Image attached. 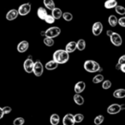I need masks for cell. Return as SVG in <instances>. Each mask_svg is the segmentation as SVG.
Returning a JSON list of instances; mask_svg holds the SVG:
<instances>
[{"label":"cell","instance_id":"cell-1","mask_svg":"<svg viewBox=\"0 0 125 125\" xmlns=\"http://www.w3.org/2000/svg\"><path fill=\"white\" fill-rule=\"evenodd\" d=\"M52 58H53L52 60L55 61L58 65L63 64V63H66V62L70 60V54L65 50L58 49V50L54 52Z\"/></svg>","mask_w":125,"mask_h":125},{"label":"cell","instance_id":"cell-2","mask_svg":"<svg viewBox=\"0 0 125 125\" xmlns=\"http://www.w3.org/2000/svg\"><path fill=\"white\" fill-rule=\"evenodd\" d=\"M83 67L86 71L89 72V73H95V72L99 71L100 65L99 62L94 60H86L84 62Z\"/></svg>","mask_w":125,"mask_h":125},{"label":"cell","instance_id":"cell-3","mask_svg":"<svg viewBox=\"0 0 125 125\" xmlns=\"http://www.w3.org/2000/svg\"><path fill=\"white\" fill-rule=\"evenodd\" d=\"M61 33V28L58 27H52L49 28L45 31V36L47 38H52L54 39L56 37L59 36Z\"/></svg>","mask_w":125,"mask_h":125},{"label":"cell","instance_id":"cell-4","mask_svg":"<svg viewBox=\"0 0 125 125\" xmlns=\"http://www.w3.org/2000/svg\"><path fill=\"white\" fill-rule=\"evenodd\" d=\"M32 6L30 3H25V4H22L19 6L17 11H18V15L21 16H25L27 15H28L31 11Z\"/></svg>","mask_w":125,"mask_h":125},{"label":"cell","instance_id":"cell-5","mask_svg":"<svg viewBox=\"0 0 125 125\" xmlns=\"http://www.w3.org/2000/svg\"><path fill=\"white\" fill-rule=\"evenodd\" d=\"M33 73L35 76L40 77L44 73V66L41 63L40 61H36L33 63Z\"/></svg>","mask_w":125,"mask_h":125},{"label":"cell","instance_id":"cell-6","mask_svg":"<svg viewBox=\"0 0 125 125\" xmlns=\"http://www.w3.org/2000/svg\"><path fill=\"white\" fill-rule=\"evenodd\" d=\"M110 40H111V44L115 46H120L123 44V39H122L121 35L116 32L112 33V34L110 37Z\"/></svg>","mask_w":125,"mask_h":125},{"label":"cell","instance_id":"cell-7","mask_svg":"<svg viewBox=\"0 0 125 125\" xmlns=\"http://www.w3.org/2000/svg\"><path fill=\"white\" fill-rule=\"evenodd\" d=\"M33 63H34V62H33V60L32 59V57L31 56H30V57L28 56V58L23 62V68H24L25 71H26L27 73H28V74L33 73Z\"/></svg>","mask_w":125,"mask_h":125},{"label":"cell","instance_id":"cell-8","mask_svg":"<svg viewBox=\"0 0 125 125\" xmlns=\"http://www.w3.org/2000/svg\"><path fill=\"white\" fill-rule=\"evenodd\" d=\"M103 28H104V27H103V24L100 21H96V22H94L92 27L93 34H94V36H99V35H100L103 31Z\"/></svg>","mask_w":125,"mask_h":125},{"label":"cell","instance_id":"cell-9","mask_svg":"<svg viewBox=\"0 0 125 125\" xmlns=\"http://www.w3.org/2000/svg\"><path fill=\"white\" fill-rule=\"evenodd\" d=\"M121 106L118 104H111V105L108 106L107 108V112L110 115H116L121 111Z\"/></svg>","mask_w":125,"mask_h":125},{"label":"cell","instance_id":"cell-10","mask_svg":"<svg viewBox=\"0 0 125 125\" xmlns=\"http://www.w3.org/2000/svg\"><path fill=\"white\" fill-rule=\"evenodd\" d=\"M18 11L16 9H11L9 11H8L7 13H6V16H5V18L7 21H14V20H16V18L18 17Z\"/></svg>","mask_w":125,"mask_h":125},{"label":"cell","instance_id":"cell-11","mask_svg":"<svg viewBox=\"0 0 125 125\" xmlns=\"http://www.w3.org/2000/svg\"><path fill=\"white\" fill-rule=\"evenodd\" d=\"M75 123L74 115L71 113L66 114L62 118V125H75Z\"/></svg>","mask_w":125,"mask_h":125},{"label":"cell","instance_id":"cell-12","mask_svg":"<svg viewBox=\"0 0 125 125\" xmlns=\"http://www.w3.org/2000/svg\"><path fill=\"white\" fill-rule=\"evenodd\" d=\"M29 48V43L27 40H22L17 45V51L20 53H24Z\"/></svg>","mask_w":125,"mask_h":125},{"label":"cell","instance_id":"cell-13","mask_svg":"<svg viewBox=\"0 0 125 125\" xmlns=\"http://www.w3.org/2000/svg\"><path fill=\"white\" fill-rule=\"evenodd\" d=\"M86 88V83L82 81H80L77 83H75V87H74V91L76 94H80L85 90Z\"/></svg>","mask_w":125,"mask_h":125},{"label":"cell","instance_id":"cell-14","mask_svg":"<svg viewBox=\"0 0 125 125\" xmlns=\"http://www.w3.org/2000/svg\"><path fill=\"white\" fill-rule=\"evenodd\" d=\"M76 50V42L75 41H70L65 46V51L68 52L69 54L72 53Z\"/></svg>","mask_w":125,"mask_h":125},{"label":"cell","instance_id":"cell-15","mask_svg":"<svg viewBox=\"0 0 125 125\" xmlns=\"http://www.w3.org/2000/svg\"><path fill=\"white\" fill-rule=\"evenodd\" d=\"M116 5H117V1L116 0H106L104 4V8L107 10L114 9Z\"/></svg>","mask_w":125,"mask_h":125},{"label":"cell","instance_id":"cell-16","mask_svg":"<svg viewBox=\"0 0 125 125\" xmlns=\"http://www.w3.org/2000/svg\"><path fill=\"white\" fill-rule=\"evenodd\" d=\"M62 11L61 9L59 8L55 7L53 10H52V16H53V18L55 20H58L62 17Z\"/></svg>","mask_w":125,"mask_h":125},{"label":"cell","instance_id":"cell-17","mask_svg":"<svg viewBox=\"0 0 125 125\" xmlns=\"http://www.w3.org/2000/svg\"><path fill=\"white\" fill-rule=\"evenodd\" d=\"M45 68L47 70H56V69L58 68V64H57L55 61L51 60L45 63Z\"/></svg>","mask_w":125,"mask_h":125},{"label":"cell","instance_id":"cell-18","mask_svg":"<svg viewBox=\"0 0 125 125\" xmlns=\"http://www.w3.org/2000/svg\"><path fill=\"white\" fill-rule=\"evenodd\" d=\"M37 16L40 20H45V16H47V11L44 7H40L37 10Z\"/></svg>","mask_w":125,"mask_h":125},{"label":"cell","instance_id":"cell-19","mask_svg":"<svg viewBox=\"0 0 125 125\" xmlns=\"http://www.w3.org/2000/svg\"><path fill=\"white\" fill-rule=\"evenodd\" d=\"M113 96L116 99H123L125 97V89L123 88H119L116 89L113 93Z\"/></svg>","mask_w":125,"mask_h":125},{"label":"cell","instance_id":"cell-20","mask_svg":"<svg viewBox=\"0 0 125 125\" xmlns=\"http://www.w3.org/2000/svg\"><path fill=\"white\" fill-rule=\"evenodd\" d=\"M73 99H74L75 103L77 104V105H82V104H84V102H85V99H84V98L82 97L81 94H75V95H74Z\"/></svg>","mask_w":125,"mask_h":125},{"label":"cell","instance_id":"cell-21","mask_svg":"<svg viewBox=\"0 0 125 125\" xmlns=\"http://www.w3.org/2000/svg\"><path fill=\"white\" fill-rule=\"evenodd\" d=\"M59 122H60V116L57 114H52L50 116V123L52 125H58Z\"/></svg>","mask_w":125,"mask_h":125},{"label":"cell","instance_id":"cell-22","mask_svg":"<svg viewBox=\"0 0 125 125\" xmlns=\"http://www.w3.org/2000/svg\"><path fill=\"white\" fill-rule=\"evenodd\" d=\"M108 23L111 27L115 28L117 25V17L115 15H111L108 18Z\"/></svg>","mask_w":125,"mask_h":125},{"label":"cell","instance_id":"cell-23","mask_svg":"<svg viewBox=\"0 0 125 125\" xmlns=\"http://www.w3.org/2000/svg\"><path fill=\"white\" fill-rule=\"evenodd\" d=\"M43 4L46 9L51 10H52L56 7L55 3H54L53 0H43Z\"/></svg>","mask_w":125,"mask_h":125},{"label":"cell","instance_id":"cell-24","mask_svg":"<svg viewBox=\"0 0 125 125\" xmlns=\"http://www.w3.org/2000/svg\"><path fill=\"white\" fill-rule=\"evenodd\" d=\"M86 48V41L83 39H80L78 41L76 42V49L79 51H84Z\"/></svg>","mask_w":125,"mask_h":125},{"label":"cell","instance_id":"cell-25","mask_svg":"<svg viewBox=\"0 0 125 125\" xmlns=\"http://www.w3.org/2000/svg\"><path fill=\"white\" fill-rule=\"evenodd\" d=\"M114 9H115V11H116V14L120 15V16H123L125 15V8L123 7V6L118 5L117 4Z\"/></svg>","mask_w":125,"mask_h":125},{"label":"cell","instance_id":"cell-26","mask_svg":"<svg viewBox=\"0 0 125 125\" xmlns=\"http://www.w3.org/2000/svg\"><path fill=\"white\" fill-rule=\"evenodd\" d=\"M104 81V75H101V74H98L96 75L93 78V82L94 84H98V83H100Z\"/></svg>","mask_w":125,"mask_h":125},{"label":"cell","instance_id":"cell-27","mask_svg":"<svg viewBox=\"0 0 125 125\" xmlns=\"http://www.w3.org/2000/svg\"><path fill=\"white\" fill-rule=\"evenodd\" d=\"M62 17L63 18V20L66 21H71L73 20V15L70 12H63L62 15Z\"/></svg>","mask_w":125,"mask_h":125},{"label":"cell","instance_id":"cell-28","mask_svg":"<svg viewBox=\"0 0 125 125\" xmlns=\"http://www.w3.org/2000/svg\"><path fill=\"white\" fill-rule=\"evenodd\" d=\"M74 120H75V123H80L84 120V115L81 114V113H77V114L74 115Z\"/></svg>","mask_w":125,"mask_h":125},{"label":"cell","instance_id":"cell-29","mask_svg":"<svg viewBox=\"0 0 125 125\" xmlns=\"http://www.w3.org/2000/svg\"><path fill=\"white\" fill-rule=\"evenodd\" d=\"M104 116L103 115H98L95 118H94V124L95 125H100L101 123L104 122Z\"/></svg>","mask_w":125,"mask_h":125},{"label":"cell","instance_id":"cell-30","mask_svg":"<svg viewBox=\"0 0 125 125\" xmlns=\"http://www.w3.org/2000/svg\"><path fill=\"white\" fill-rule=\"evenodd\" d=\"M111 82L110 80H104L102 82V88L104 90H108L111 87Z\"/></svg>","mask_w":125,"mask_h":125},{"label":"cell","instance_id":"cell-31","mask_svg":"<svg viewBox=\"0 0 125 125\" xmlns=\"http://www.w3.org/2000/svg\"><path fill=\"white\" fill-rule=\"evenodd\" d=\"M43 42L46 46L51 47V46H53L54 45V40L52 38H47V37H45V38L44 39Z\"/></svg>","mask_w":125,"mask_h":125},{"label":"cell","instance_id":"cell-32","mask_svg":"<svg viewBox=\"0 0 125 125\" xmlns=\"http://www.w3.org/2000/svg\"><path fill=\"white\" fill-rule=\"evenodd\" d=\"M25 123V119L23 117H16L13 121V125H23Z\"/></svg>","mask_w":125,"mask_h":125},{"label":"cell","instance_id":"cell-33","mask_svg":"<svg viewBox=\"0 0 125 125\" xmlns=\"http://www.w3.org/2000/svg\"><path fill=\"white\" fill-rule=\"evenodd\" d=\"M44 21H45V22L48 23V24H53V23L55 22V19L53 18V16H52V15H49V14H47V16H45Z\"/></svg>","mask_w":125,"mask_h":125},{"label":"cell","instance_id":"cell-34","mask_svg":"<svg viewBox=\"0 0 125 125\" xmlns=\"http://www.w3.org/2000/svg\"><path fill=\"white\" fill-rule=\"evenodd\" d=\"M117 23L122 28H125V16H122L119 19H117Z\"/></svg>","mask_w":125,"mask_h":125},{"label":"cell","instance_id":"cell-35","mask_svg":"<svg viewBox=\"0 0 125 125\" xmlns=\"http://www.w3.org/2000/svg\"><path fill=\"white\" fill-rule=\"evenodd\" d=\"M2 110H3V112H4V115L10 114V113L12 111V108H11L10 106H4V107L2 108Z\"/></svg>","mask_w":125,"mask_h":125},{"label":"cell","instance_id":"cell-36","mask_svg":"<svg viewBox=\"0 0 125 125\" xmlns=\"http://www.w3.org/2000/svg\"><path fill=\"white\" fill-rule=\"evenodd\" d=\"M117 63H119V64H125V55H123L120 57V58L118 59V62Z\"/></svg>","mask_w":125,"mask_h":125},{"label":"cell","instance_id":"cell-37","mask_svg":"<svg viewBox=\"0 0 125 125\" xmlns=\"http://www.w3.org/2000/svg\"><path fill=\"white\" fill-rule=\"evenodd\" d=\"M4 112H3V110H2V108L0 107V119H2V118L4 117Z\"/></svg>","mask_w":125,"mask_h":125},{"label":"cell","instance_id":"cell-38","mask_svg":"<svg viewBox=\"0 0 125 125\" xmlns=\"http://www.w3.org/2000/svg\"><path fill=\"white\" fill-rule=\"evenodd\" d=\"M120 70H122L123 73H125V64H122L121 67H120Z\"/></svg>","mask_w":125,"mask_h":125},{"label":"cell","instance_id":"cell-39","mask_svg":"<svg viewBox=\"0 0 125 125\" xmlns=\"http://www.w3.org/2000/svg\"><path fill=\"white\" fill-rule=\"evenodd\" d=\"M112 33L113 32L111 31V30H107V31H106V34H107L108 37H111V35L112 34Z\"/></svg>","mask_w":125,"mask_h":125},{"label":"cell","instance_id":"cell-40","mask_svg":"<svg viewBox=\"0 0 125 125\" xmlns=\"http://www.w3.org/2000/svg\"><path fill=\"white\" fill-rule=\"evenodd\" d=\"M120 67H121V64H119V63H116V70H120Z\"/></svg>","mask_w":125,"mask_h":125},{"label":"cell","instance_id":"cell-41","mask_svg":"<svg viewBox=\"0 0 125 125\" xmlns=\"http://www.w3.org/2000/svg\"><path fill=\"white\" fill-rule=\"evenodd\" d=\"M120 106H121V110L125 109V104H120Z\"/></svg>","mask_w":125,"mask_h":125},{"label":"cell","instance_id":"cell-42","mask_svg":"<svg viewBox=\"0 0 125 125\" xmlns=\"http://www.w3.org/2000/svg\"><path fill=\"white\" fill-rule=\"evenodd\" d=\"M41 35H42V36H45V31H42L41 32Z\"/></svg>","mask_w":125,"mask_h":125}]
</instances>
